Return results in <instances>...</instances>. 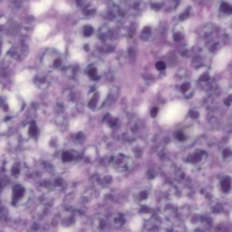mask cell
Segmentation results:
<instances>
[{
    "label": "cell",
    "instance_id": "2",
    "mask_svg": "<svg viewBox=\"0 0 232 232\" xmlns=\"http://www.w3.org/2000/svg\"><path fill=\"white\" fill-rule=\"evenodd\" d=\"M28 198L27 189L21 185H14L11 192V204L18 206L24 204L27 202Z\"/></svg>",
    "mask_w": 232,
    "mask_h": 232
},
{
    "label": "cell",
    "instance_id": "11",
    "mask_svg": "<svg viewBox=\"0 0 232 232\" xmlns=\"http://www.w3.org/2000/svg\"><path fill=\"white\" fill-rule=\"evenodd\" d=\"M231 187V181L229 179H224L221 181V183H220V188H221V190L225 193L228 192L230 190Z\"/></svg>",
    "mask_w": 232,
    "mask_h": 232
},
{
    "label": "cell",
    "instance_id": "8",
    "mask_svg": "<svg viewBox=\"0 0 232 232\" xmlns=\"http://www.w3.org/2000/svg\"><path fill=\"white\" fill-rule=\"evenodd\" d=\"M38 133V127L37 126V125L34 122H31L27 126V134L29 137L30 138H34L35 136L37 135Z\"/></svg>",
    "mask_w": 232,
    "mask_h": 232
},
{
    "label": "cell",
    "instance_id": "13",
    "mask_svg": "<svg viewBox=\"0 0 232 232\" xmlns=\"http://www.w3.org/2000/svg\"><path fill=\"white\" fill-rule=\"evenodd\" d=\"M158 112H159V108H158L157 107H154L150 112V116H151L152 118H155L157 115Z\"/></svg>",
    "mask_w": 232,
    "mask_h": 232
},
{
    "label": "cell",
    "instance_id": "10",
    "mask_svg": "<svg viewBox=\"0 0 232 232\" xmlns=\"http://www.w3.org/2000/svg\"><path fill=\"white\" fill-rule=\"evenodd\" d=\"M104 121L107 124L108 126L110 128H115L118 124V119L110 115H107L105 116Z\"/></svg>",
    "mask_w": 232,
    "mask_h": 232
},
{
    "label": "cell",
    "instance_id": "1",
    "mask_svg": "<svg viewBox=\"0 0 232 232\" xmlns=\"http://www.w3.org/2000/svg\"><path fill=\"white\" fill-rule=\"evenodd\" d=\"M131 158L123 153L114 154L110 159V164L114 170L118 172H126L131 167Z\"/></svg>",
    "mask_w": 232,
    "mask_h": 232
},
{
    "label": "cell",
    "instance_id": "5",
    "mask_svg": "<svg viewBox=\"0 0 232 232\" xmlns=\"http://www.w3.org/2000/svg\"><path fill=\"white\" fill-rule=\"evenodd\" d=\"M107 227V220L103 216H97L92 220V227L96 231H103Z\"/></svg>",
    "mask_w": 232,
    "mask_h": 232
},
{
    "label": "cell",
    "instance_id": "12",
    "mask_svg": "<svg viewBox=\"0 0 232 232\" xmlns=\"http://www.w3.org/2000/svg\"><path fill=\"white\" fill-rule=\"evenodd\" d=\"M10 172L12 176H17L21 172L20 165L18 163H13L12 165V168H10Z\"/></svg>",
    "mask_w": 232,
    "mask_h": 232
},
{
    "label": "cell",
    "instance_id": "7",
    "mask_svg": "<svg viewBox=\"0 0 232 232\" xmlns=\"http://www.w3.org/2000/svg\"><path fill=\"white\" fill-rule=\"evenodd\" d=\"M84 159L87 161L92 162L97 157V150L95 146H90L84 152Z\"/></svg>",
    "mask_w": 232,
    "mask_h": 232
},
{
    "label": "cell",
    "instance_id": "6",
    "mask_svg": "<svg viewBox=\"0 0 232 232\" xmlns=\"http://www.w3.org/2000/svg\"><path fill=\"white\" fill-rule=\"evenodd\" d=\"M101 97L97 92H95L90 97L89 102H88V106L91 110H97L99 107L102 105L101 104Z\"/></svg>",
    "mask_w": 232,
    "mask_h": 232
},
{
    "label": "cell",
    "instance_id": "14",
    "mask_svg": "<svg viewBox=\"0 0 232 232\" xmlns=\"http://www.w3.org/2000/svg\"><path fill=\"white\" fill-rule=\"evenodd\" d=\"M177 138L179 140L182 141L185 138V136L182 133H178V135H177Z\"/></svg>",
    "mask_w": 232,
    "mask_h": 232
},
{
    "label": "cell",
    "instance_id": "9",
    "mask_svg": "<svg viewBox=\"0 0 232 232\" xmlns=\"http://www.w3.org/2000/svg\"><path fill=\"white\" fill-rule=\"evenodd\" d=\"M112 222L116 227H123L126 222L125 217L121 214H118L115 216H114L112 219Z\"/></svg>",
    "mask_w": 232,
    "mask_h": 232
},
{
    "label": "cell",
    "instance_id": "3",
    "mask_svg": "<svg viewBox=\"0 0 232 232\" xmlns=\"http://www.w3.org/2000/svg\"><path fill=\"white\" fill-rule=\"evenodd\" d=\"M133 196L135 201L138 204L146 205L149 203L151 198V191L148 187L142 186L134 191Z\"/></svg>",
    "mask_w": 232,
    "mask_h": 232
},
{
    "label": "cell",
    "instance_id": "4",
    "mask_svg": "<svg viewBox=\"0 0 232 232\" xmlns=\"http://www.w3.org/2000/svg\"><path fill=\"white\" fill-rule=\"evenodd\" d=\"M79 154L75 150H65L62 152L61 159L65 164H72L78 160Z\"/></svg>",
    "mask_w": 232,
    "mask_h": 232
}]
</instances>
